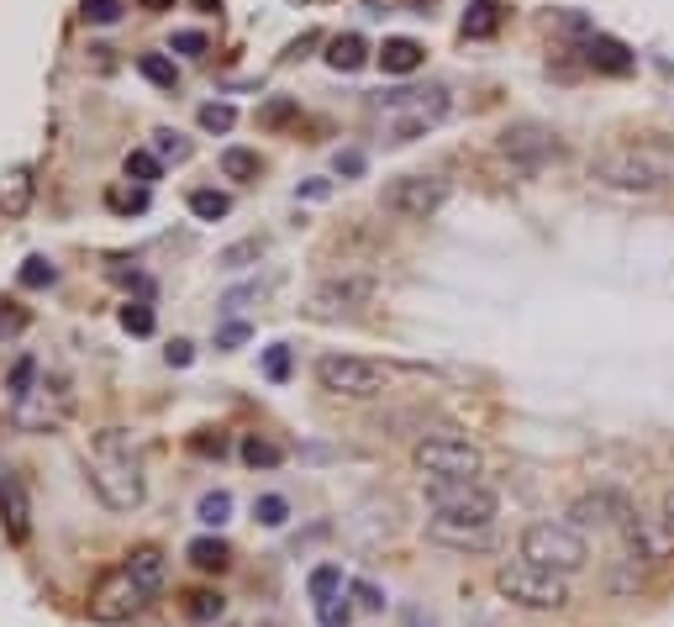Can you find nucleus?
<instances>
[{
	"instance_id": "1",
	"label": "nucleus",
	"mask_w": 674,
	"mask_h": 627,
	"mask_svg": "<svg viewBox=\"0 0 674 627\" xmlns=\"http://www.w3.org/2000/svg\"><path fill=\"white\" fill-rule=\"evenodd\" d=\"M427 490V538L448 543V549H490L496 538V517H501V496L490 485H422Z\"/></svg>"
},
{
	"instance_id": "2",
	"label": "nucleus",
	"mask_w": 674,
	"mask_h": 627,
	"mask_svg": "<svg viewBox=\"0 0 674 627\" xmlns=\"http://www.w3.org/2000/svg\"><path fill=\"white\" fill-rule=\"evenodd\" d=\"M454 111V96L443 85H395V90H380L369 96V117L385 132V143H416L427 138L433 127H443Z\"/></svg>"
},
{
	"instance_id": "3",
	"label": "nucleus",
	"mask_w": 674,
	"mask_h": 627,
	"mask_svg": "<svg viewBox=\"0 0 674 627\" xmlns=\"http://www.w3.org/2000/svg\"><path fill=\"white\" fill-rule=\"evenodd\" d=\"M590 180L622 195H659L674 185V153L653 143H622L590 159Z\"/></svg>"
},
{
	"instance_id": "4",
	"label": "nucleus",
	"mask_w": 674,
	"mask_h": 627,
	"mask_svg": "<svg viewBox=\"0 0 674 627\" xmlns=\"http://www.w3.org/2000/svg\"><path fill=\"white\" fill-rule=\"evenodd\" d=\"M90 480H96L100 501L111 511H132L143 501V458L132 454V443L121 428H106L96 437V464H90Z\"/></svg>"
},
{
	"instance_id": "5",
	"label": "nucleus",
	"mask_w": 674,
	"mask_h": 627,
	"mask_svg": "<svg viewBox=\"0 0 674 627\" xmlns=\"http://www.w3.org/2000/svg\"><path fill=\"white\" fill-rule=\"evenodd\" d=\"M411 458L422 469V485H480L485 475V454L469 437H454V433L422 437Z\"/></svg>"
},
{
	"instance_id": "6",
	"label": "nucleus",
	"mask_w": 674,
	"mask_h": 627,
	"mask_svg": "<svg viewBox=\"0 0 674 627\" xmlns=\"http://www.w3.org/2000/svg\"><path fill=\"white\" fill-rule=\"evenodd\" d=\"M522 559L537 564V570H554V575H579L590 564V543L585 532L569 528V522H528L522 528Z\"/></svg>"
},
{
	"instance_id": "7",
	"label": "nucleus",
	"mask_w": 674,
	"mask_h": 627,
	"mask_svg": "<svg viewBox=\"0 0 674 627\" xmlns=\"http://www.w3.org/2000/svg\"><path fill=\"white\" fill-rule=\"evenodd\" d=\"M496 591L511 606H528V612H558V606H569V580L554 575V570H537L528 559H506L501 570H496Z\"/></svg>"
},
{
	"instance_id": "8",
	"label": "nucleus",
	"mask_w": 674,
	"mask_h": 627,
	"mask_svg": "<svg viewBox=\"0 0 674 627\" xmlns=\"http://www.w3.org/2000/svg\"><path fill=\"white\" fill-rule=\"evenodd\" d=\"M496 153L517 174H537L564 159V143H558L554 127H543V121H511V127H501V138H496Z\"/></svg>"
},
{
	"instance_id": "9",
	"label": "nucleus",
	"mask_w": 674,
	"mask_h": 627,
	"mask_svg": "<svg viewBox=\"0 0 674 627\" xmlns=\"http://www.w3.org/2000/svg\"><path fill=\"white\" fill-rule=\"evenodd\" d=\"M316 380H322V390L348 396V401H374V396H385V386H390L385 364L359 359V354H322V359H316Z\"/></svg>"
},
{
	"instance_id": "10",
	"label": "nucleus",
	"mask_w": 674,
	"mask_h": 627,
	"mask_svg": "<svg viewBox=\"0 0 674 627\" xmlns=\"http://www.w3.org/2000/svg\"><path fill=\"white\" fill-rule=\"evenodd\" d=\"M385 212L401 221H433L448 206V180L443 174H401L385 185Z\"/></svg>"
},
{
	"instance_id": "11",
	"label": "nucleus",
	"mask_w": 674,
	"mask_h": 627,
	"mask_svg": "<svg viewBox=\"0 0 674 627\" xmlns=\"http://www.w3.org/2000/svg\"><path fill=\"white\" fill-rule=\"evenodd\" d=\"M69 417V390H64V380H32V386L11 401V422L17 428H26V433H48V428H58Z\"/></svg>"
},
{
	"instance_id": "12",
	"label": "nucleus",
	"mask_w": 674,
	"mask_h": 627,
	"mask_svg": "<svg viewBox=\"0 0 674 627\" xmlns=\"http://www.w3.org/2000/svg\"><path fill=\"white\" fill-rule=\"evenodd\" d=\"M369 301H374V280H369V274H327V280L306 295V312L322 316V322H333V316L363 312Z\"/></svg>"
},
{
	"instance_id": "13",
	"label": "nucleus",
	"mask_w": 674,
	"mask_h": 627,
	"mask_svg": "<svg viewBox=\"0 0 674 627\" xmlns=\"http://www.w3.org/2000/svg\"><path fill=\"white\" fill-rule=\"evenodd\" d=\"M638 522V511H632V501H627L622 490H611V485H601V490H585L575 507H569V528L579 532H622Z\"/></svg>"
},
{
	"instance_id": "14",
	"label": "nucleus",
	"mask_w": 674,
	"mask_h": 627,
	"mask_svg": "<svg viewBox=\"0 0 674 627\" xmlns=\"http://www.w3.org/2000/svg\"><path fill=\"white\" fill-rule=\"evenodd\" d=\"M622 549L627 564H664V559H674V522L638 517L632 528H622Z\"/></svg>"
},
{
	"instance_id": "15",
	"label": "nucleus",
	"mask_w": 674,
	"mask_h": 627,
	"mask_svg": "<svg viewBox=\"0 0 674 627\" xmlns=\"http://www.w3.org/2000/svg\"><path fill=\"white\" fill-rule=\"evenodd\" d=\"M148 596L132 585V575L127 570H111V575L96 585V596H90V617L96 623H127L132 612H143Z\"/></svg>"
},
{
	"instance_id": "16",
	"label": "nucleus",
	"mask_w": 674,
	"mask_h": 627,
	"mask_svg": "<svg viewBox=\"0 0 674 627\" xmlns=\"http://www.w3.org/2000/svg\"><path fill=\"white\" fill-rule=\"evenodd\" d=\"M579 53L596 74H632L638 69V53L627 48L622 37H606V32H585L579 37Z\"/></svg>"
},
{
	"instance_id": "17",
	"label": "nucleus",
	"mask_w": 674,
	"mask_h": 627,
	"mask_svg": "<svg viewBox=\"0 0 674 627\" xmlns=\"http://www.w3.org/2000/svg\"><path fill=\"white\" fill-rule=\"evenodd\" d=\"M0 522H6V532L22 543L26 532H32V501H26V490H22V480L0 464Z\"/></svg>"
},
{
	"instance_id": "18",
	"label": "nucleus",
	"mask_w": 674,
	"mask_h": 627,
	"mask_svg": "<svg viewBox=\"0 0 674 627\" xmlns=\"http://www.w3.org/2000/svg\"><path fill=\"white\" fill-rule=\"evenodd\" d=\"M121 570H127V575H132V585H138L148 602H153V596L164 591V580H168V559L159 554V549H138V554L121 564Z\"/></svg>"
},
{
	"instance_id": "19",
	"label": "nucleus",
	"mask_w": 674,
	"mask_h": 627,
	"mask_svg": "<svg viewBox=\"0 0 674 627\" xmlns=\"http://www.w3.org/2000/svg\"><path fill=\"white\" fill-rule=\"evenodd\" d=\"M32 191H37V180L26 164L0 174V217H26V206H32Z\"/></svg>"
},
{
	"instance_id": "20",
	"label": "nucleus",
	"mask_w": 674,
	"mask_h": 627,
	"mask_svg": "<svg viewBox=\"0 0 674 627\" xmlns=\"http://www.w3.org/2000/svg\"><path fill=\"white\" fill-rule=\"evenodd\" d=\"M380 58V69L385 74H416L422 69V58H427V48L416 43V37H385V48L374 53Z\"/></svg>"
},
{
	"instance_id": "21",
	"label": "nucleus",
	"mask_w": 674,
	"mask_h": 627,
	"mask_svg": "<svg viewBox=\"0 0 674 627\" xmlns=\"http://www.w3.org/2000/svg\"><path fill=\"white\" fill-rule=\"evenodd\" d=\"M327 64H333L337 74H354L369 64V43H363L359 32H343V37H333L327 43Z\"/></svg>"
},
{
	"instance_id": "22",
	"label": "nucleus",
	"mask_w": 674,
	"mask_h": 627,
	"mask_svg": "<svg viewBox=\"0 0 674 627\" xmlns=\"http://www.w3.org/2000/svg\"><path fill=\"white\" fill-rule=\"evenodd\" d=\"M501 32V0H469V11H464V37H496Z\"/></svg>"
},
{
	"instance_id": "23",
	"label": "nucleus",
	"mask_w": 674,
	"mask_h": 627,
	"mask_svg": "<svg viewBox=\"0 0 674 627\" xmlns=\"http://www.w3.org/2000/svg\"><path fill=\"white\" fill-rule=\"evenodd\" d=\"M242 464H248V469H280V464H285V448H280V443H274V437H242Z\"/></svg>"
},
{
	"instance_id": "24",
	"label": "nucleus",
	"mask_w": 674,
	"mask_h": 627,
	"mask_svg": "<svg viewBox=\"0 0 674 627\" xmlns=\"http://www.w3.org/2000/svg\"><path fill=\"white\" fill-rule=\"evenodd\" d=\"M185 554H191L195 570H227V564H232V549H227V538H195Z\"/></svg>"
},
{
	"instance_id": "25",
	"label": "nucleus",
	"mask_w": 674,
	"mask_h": 627,
	"mask_svg": "<svg viewBox=\"0 0 674 627\" xmlns=\"http://www.w3.org/2000/svg\"><path fill=\"white\" fill-rule=\"evenodd\" d=\"M306 591H312V602H316V606L337 602V596H343V570H337V564H316L312 580H306Z\"/></svg>"
},
{
	"instance_id": "26",
	"label": "nucleus",
	"mask_w": 674,
	"mask_h": 627,
	"mask_svg": "<svg viewBox=\"0 0 674 627\" xmlns=\"http://www.w3.org/2000/svg\"><path fill=\"white\" fill-rule=\"evenodd\" d=\"M217 164L227 180H259V153H248V148H221Z\"/></svg>"
},
{
	"instance_id": "27",
	"label": "nucleus",
	"mask_w": 674,
	"mask_h": 627,
	"mask_svg": "<svg viewBox=\"0 0 674 627\" xmlns=\"http://www.w3.org/2000/svg\"><path fill=\"white\" fill-rule=\"evenodd\" d=\"M191 212L200 221H221L227 212H232V195L227 191H191Z\"/></svg>"
},
{
	"instance_id": "28",
	"label": "nucleus",
	"mask_w": 674,
	"mask_h": 627,
	"mask_svg": "<svg viewBox=\"0 0 674 627\" xmlns=\"http://www.w3.org/2000/svg\"><path fill=\"white\" fill-rule=\"evenodd\" d=\"M221 612H227V602H221L217 591H191V596H185V617H191V623H217Z\"/></svg>"
},
{
	"instance_id": "29",
	"label": "nucleus",
	"mask_w": 674,
	"mask_h": 627,
	"mask_svg": "<svg viewBox=\"0 0 674 627\" xmlns=\"http://www.w3.org/2000/svg\"><path fill=\"white\" fill-rule=\"evenodd\" d=\"M138 74H143V79H153L159 90H174V85H180V69L168 64L164 53H143V58H138Z\"/></svg>"
},
{
	"instance_id": "30",
	"label": "nucleus",
	"mask_w": 674,
	"mask_h": 627,
	"mask_svg": "<svg viewBox=\"0 0 674 627\" xmlns=\"http://www.w3.org/2000/svg\"><path fill=\"white\" fill-rule=\"evenodd\" d=\"M153 153H159V164H185V159H191V138L159 127V132H153Z\"/></svg>"
},
{
	"instance_id": "31",
	"label": "nucleus",
	"mask_w": 674,
	"mask_h": 627,
	"mask_svg": "<svg viewBox=\"0 0 674 627\" xmlns=\"http://www.w3.org/2000/svg\"><path fill=\"white\" fill-rule=\"evenodd\" d=\"M121 170H127V180H132V185H153V180H159V174H164V164H159V153H143V148H138V153H127V164H121Z\"/></svg>"
},
{
	"instance_id": "32",
	"label": "nucleus",
	"mask_w": 674,
	"mask_h": 627,
	"mask_svg": "<svg viewBox=\"0 0 674 627\" xmlns=\"http://www.w3.org/2000/svg\"><path fill=\"white\" fill-rule=\"evenodd\" d=\"M195 517H200L206 528H221V522L232 517V496H227V490H206L200 507H195Z\"/></svg>"
},
{
	"instance_id": "33",
	"label": "nucleus",
	"mask_w": 674,
	"mask_h": 627,
	"mask_svg": "<svg viewBox=\"0 0 674 627\" xmlns=\"http://www.w3.org/2000/svg\"><path fill=\"white\" fill-rule=\"evenodd\" d=\"M121 327H127L132 338H148V333L159 327V322H153V306H148V301H127V306H121Z\"/></svg>"
},
{
	"instance_id": "34",
	"label": "nucleus",
	"mask_w": 674,
	"mask_h": 627,
	"mask_svg": "<svg viewBox=\"0 0 674 627\" xmlns=\"http://www.w3.org/2000/svg\"><path fill=\"white\" fill-rule=\"evenodd\" d=\"M253 517H259L264 528H285V522H290V501H285V496H259V501H253Z\"/></svg>"
},
{
	"instance_id": "35",
	"label": "nucleus",
	"mask_w": 674,
	"mask_h": 627,
	"mask_svg": "<svg viewBox=\"0 0 674 627\" xmlns=\"http://www.w3.org/2000/svg\"><path fill=\"white\" fill-rule=\"evenodd\" d=\"M232 121H238V111H232L227 100H206V106H200V127H206V132H232Z\"/></svg>"
},
{
	"instance_id": "36",
	"label": "nucleus",
	"mask_w": 674,
	"mask_h": 627,
	"mask_svg": "<svg viewBox=\"0 0 674 627\" xmlns=\"http://www.w3.org/2000/svg\"><path fill=\"white\" fill-rule=\"evenodd\" d=\"M53 280H58V269H53V259H43V253L22 264V285L26 290H43V285H53Z\"/></svg>"
},
{
	"instance_id": "37",
	"label": "nucleus",
	"mask_w": 674,
	"mask_h": 627,
	"mask_svg": "<svg viewBox=\"0 0 674 627\" xmlns=\"http://www.w3.org/2000/svg\"><path fill=\"white\" fill-rule=\"evenodd\" d=\"M121 11H127V0H85V22L96 26H117Z\"/></svg>"
},
{
	"instance_id": "38",
	"label": "nucleus",
	"mask_w": 674,
	"mask_h": 627,
	"mask_svg": "<svg viewBox=\"0 0 674 627\" xmlns=\"http://www.w3.org/2000/svg\"><path fill=\"white\" fill-rule=\"evenodd\" d=\"M348 596H354L363 612H385V591H380L374 580H354V585H348Z\"/></svg>"
},
{
	"instance_id": "39",
	"label": "nucleus",
	"mask_w": 674,
	"mask_h": 627,
	"mask_svg": "<svg viewBox=\"0 0 674 627\" xmlns=\"http://www.w3.org/2000/svg\"><path fill=\"white\" fill-rule=\"evenodd\" d=\"M259 253H264V242H259V238H248V242H232V248L221 253L217 264H221V269H242L248 259H259Z\"/></svg>"
},
{
	"instance_id": "40",
	"label": "nucleus",
	"mask_w": 674,
	"mask_h": 627,
	"mask_svg": "<svg viewBox=\"0 0 674 627\" xmlns=\"http://www.w3.org/2000/svg\"><path fill=\"white\" fill-rule=\"evenodd\" d=\"M290 117H295V100L290 96H274L269 106H259V127H285Z\"/></svg>"
},
{
	"instance_id": "41",
	"label": "nucleus",
	"mask_w": 674,
	"mask_h": 627,
	"mask_svg": "<svg viewBox=\"0 0 674 627\" xmlns=\"http://www.w3.org/2000/svg\"><path fill=\"white\" fill-rule=\"evenodd\" d=\"M264 375L280 386V380H290V348L285 343H274V348H264Z\"/></svg>"
},
{
	"instance_id": "42",
	"label": "nucleus",
	"mask_w": 674,
	"mask_h": 627,
	"mask_svg": "<svg viewBox=\"0 0 674 627\" xmlns=\"http://www.w3.org/2000/svg\"><path fill=\"white\" fill-rule=\"evenodd\" d=\"M316 623H322V627H348V623H354V606H348L343 596H337V602L316 606Z\"/></svg>"
},
{
	"instance_id": "43",
	"label": "nucleus",
	"mask_w": 674,
	"mask_h": 627,
	"mask_svg": "<svg viewBox=\"0 0 674 627\" xmlns=\"http://www.w3.org/2000/svg\"><path fill=\"white\" fill-rule=\"evenodd\" d=\"M106 274H111L117 285H132V290H143V295H148V290H153V285H148V274H143V269H127V259H111V269H106Z\"/></svg>"
},
{
	"instance_id": "44",
	"label": "nucleus",
	"mask_w": 674,
	"mask_h": 627,
	"mask_svg": "<svg viewBox=\"0 0 674 627\" xmlns=\"http://www.w3.org/2000/svg\"><path fill=\"white\" fill-rule=\"evenodd\" d=\"M111 206H121V212H148V191L143 185H132V191H111Z\"/></svg>"
},
{
	"instance_id": "45",
	"label": "nucleus",
	"mask_w": 674,
	"mask_h": 627,
	"mask_svg": "<svg viewBox=\"0 0 674 627\" xmlns=\"http://www.w3.org/2000/svg\"><path fill=\"white\" fill-rule=\"evenodd\" d=\"M206 48H211V43H206V32H174V53H191V58H200Z\"/></svg>"
},
{
	"instance_id": "46",
	"label": "nucleus",
	"mask_w": 674,
	"mask_h": 627,
	"mask_svg": "<svg viewBox=\"0 0 674 627\" xmlns=\"http://www.w3.org/2000/svg\"><path fill=\"white\" fill-rule=\"evenodd\" d=\"M333 170L354 180V174H363V153H359V148H348V153H337V159H333Z\"/></svg>"
},
{
	"instance_id": "47",
	"label": "nucleus",
	"mask_w": 674,
	"mask_h": 627,
	"mask_svg": "<svg viewBox=\"0 0 674 627\" xmlns=\"http://www.w3.org/2000/svg\"><path fill=\"white\" fill-rule=\"evenodd\" d=\"M164 359L174 364V369H185V364L195 359V348H191V343H185V338H174V343H168V354H164Z\"/></svg>"
},
{
	"instance_id": "48",
	"label": "nucleus",
	"mask_w": 674,
	"mask_h": 627,
	"mask_svg": "<svg viewBox=\"0 0 674 627\" xmlns=\"http://www.w3.org/2000/svg\"><path fill=\"white\" fill-rule=\"evenodd\" d=\"M242 338H248V327H242V322H227V327H221V333H217V343H221V348H238Z\"/></svg>"
},
{
	"instance_id": "49",
	"label": "nucleus",
	"mask_w": 674,
	"mask_h": 627,
	"mask_svg": "<svg viewBox=\"0 0 674 627\" xmlns=\"http://www.w3.org/2000/svg\"><path fill=\"white\" fill-rule=\"evenodd\" d=\"M333 191V185H327V180H312V185H301V191L295 195H306V201H322V195Z\"/></svg>"
},
{
	"instance_id": "50",
	"label": "nucleus",
	"mask_w": 674,
	"mask_h": 627,
	"mask_svg": "<svg viewBox=\"0 0 674 627\" xmlns=\"http://www.w3.org/2000/svg\"><path fill=\"white\" fill-rule=\"evenodd\" d=\"M138 6H143V11H168L174 0H138Z\"/></svg>"
},
{
	"instance_id": "51",
	"label": "nucleus",
	"mask_w": 674,
	"mask_h": 627,
	"mask_svg": "<svg viewBox=\"0 0 674 627\" xmlns=\"http://www.w3.org/2000/svg\"><path fill=\"white\" fill-rule=\"evenodd\" d=\"M664 522H674V490L664 496Z\"/></svg>"
},
{
	"instance_id": "52",
	"label": "nucleus",
	"mask_w": 674,
	"mask_h": 627,
	"mask_svg": "<svg viewBox=\"0 0 674 627\" xmlns=\"http://www.w3.org/2000/svg\"><path fill=\"white\" fill-rule=\"evenodd\" d=\"M195 6H200V11H221V0H195Z\"/></svg>"
}]
</instances>
